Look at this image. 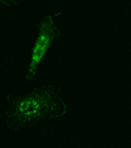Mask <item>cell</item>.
Instances as JSON below:
<instances>
[{
  "label": "cell",
  "instance_id": "cell-2",
  "mask_svg": "<svg viewBox=\"0 0 131 148\" xmlns=\"http://www.w3.org/2000/svg\"><path fill=\"white\" fill-rule=\"evenodd\" d=\"M59 20L54 12H46L41 14L36 24V37L32 46L30 55L28 60L25 79L28 83H33L37 76L42 62L45 60L46 55L54 46L59 36Z\"/></svg>",
  "mask_w": 131,
  "mask_h": 148
},
{
  "label": "cell",
  "instance_id": "cell-3",
  "mask_svg": "<svg viewBox=\"0 0 131 148\" xmlns=\"http://www.w3.org/2000/svg\"><path fill=\"white\" fill-rule=\"evenodd\" d=\"M24 3H25V0H0V4L8 5V7H13V8L21 7Z\"/></svg>",
  "mask_w": 131,
  "mask_h": 148
},
{
  "label": "cell",
  "instance_id": "cell-1",
  "mask_svg": "<svg viewBox=\"0 0 131 148\" xmlns=\"http://www.w3.org/2000/svg\"><path fill=\"white\" fill-rule=\"evenodd\" d=\"M72 106V97L63 88L53 84L33 87L11 98L3 126L9 132L28 131L66 117Z\"/></svg>",
  "mask_w": 131,
  "mask_h": 148
}]
</instances>
